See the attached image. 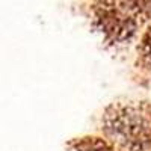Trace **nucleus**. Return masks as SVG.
I'll use <instances>...</instances> for the list:
<instances>
[{"mask_svg": "<svg viewBox=\"0 0 151 151\" xmlns=\"http://www.w3.org/2000/svg\"><path fill=\"white\" fill-rule=\"evenodd\" d=\"M104 132L127 151H144L151 144V122L133 106H112L103 118Z\"/></svg>", "mask_w": 151, "mask_h": 151, "instance_id": "obj_1", "label": "nucleus"}, {"mask_svg": "<svg viewBox=\"0 0 151 151\" xmlns=\"http://www.w3.org/2000/svg\"><path fill=\"white\" fill-rule=\"evenodd\" d=\"M77 151H113L104 141L97 139V137H88L82 141L77 147Z\"/></svg>", "mask_w": 151, "mask_h": 151, "instance_id": "obj_3", "label": "nucleus"}, {"mask_svg": "<svg viewBox=\"0 0 151 151\" xmlns=\"http://www.w3.org/2000/svg\"><path fill=\"white\" fill-rule=\"evenodd\" d=\"M142 55H144V59L147 60V64L151 67V29L144 36V41H142Z\"/></svg>", "mask_w": 151, "mask_h": 151, "instance_id": "obj_5", "label": "nucleus"}, {"mask_svg": "<svg viewBox=\"0 0 151 151\" xmlns=\"http://www.w3.org/2000/svg\"><path fill=\"white\" fill-rule=\"evenodd\" d=\"M129 8L133 11V14H151V0H129Z\"/></svg>", "mask_w": 151, "mask_h": 151, "instance_id": "obj_4", "label": "nucleus"}, {"mask_svg": "<svg viewBox=\"0 0 151 151\" xmlns=\"http://www.w3.org/2000/svg\"><path fill=\"white\" fill-rule=\"evenodd\" d=\"M95 21L100 30L112 42H125L134 35L136 20L127 3L101 0L95 6Z\"/></svg>", "mask_w": 151, "mask_h": 151, "instance_id": "obj_2", "label": "nucleus"}]
</instances>
